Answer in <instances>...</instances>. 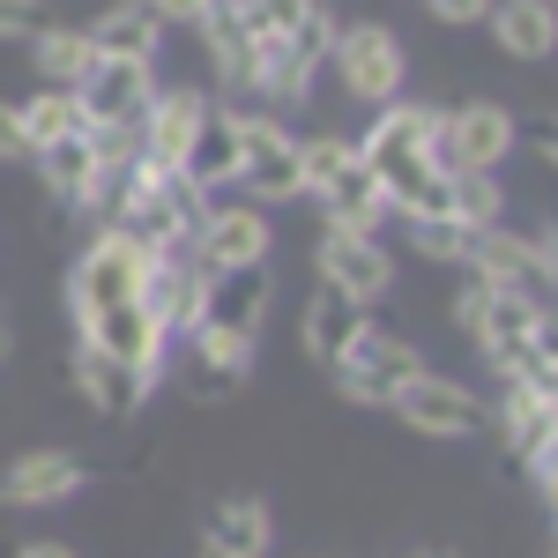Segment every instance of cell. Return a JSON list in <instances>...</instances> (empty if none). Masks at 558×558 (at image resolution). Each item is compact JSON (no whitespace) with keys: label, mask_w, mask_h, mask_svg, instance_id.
I'll list each match as a JSON object with an SVG mask.
<instances>
[{"label":"cell","mask_w":558,"mask_h":558,"mask_svg":"<svg viewBox=\"0 0 558 558\" xmlns=\"http://www.w3.org/2000/svg\"><path fill=\"white\" fill-rule=\"evenodd\" d=\"M373 320V305H357V299H343L336 283H320L313 299H305V313H299V343H305V357L328 373L336 357H343L350 343H357V328Z\"/></svg>","instance_id":"cell-21"},{"label":"cell","mask_w":558,"mask_h":558,"mask_svg":"<svg viewBox=\"0 0 558 558\" xmlns=\"http://www.w3.org/2000/svg\"><path fill=\"white\" fill-rule=\"evenodd\" d=\"M268 246H276V223H268L260 202H216L202 239H194L202 268H260Z\"/></svg>","instance_id":"cell-14"},{"label":"cell","mask_w":558,"mask_h":558,"mask_svg":"<svg viewBox=\"0 0 558 558\" xmlns=\"http://www.w3.org/2000/svg\"><path fill=\"white\" fill-rule=\"evenodd\" d=\"M68 320H75V343L120 357L134 373L165 380V350L172 336L157 328L149 313V254L120 239L112 223H89V246L68 268Z\"/></svg>","instance_id":"cell-1"},{"label":"cell","mask_w":558,"mask_h":558,"mask_svg":"<svg viewBox=\"0 0 558 558\" xmlns=\"http://www.w3.org/2000/svg\"><path fill=\"white\" fill-rule=\"evenodd\" d=\"M484 425L499 432L507 462L536 454V447H551V439H558V425H551V387H536V380H499V395L484 402Z\"/></svg>","instance_id":"cell-16"},{"label":"cell","mask_w":558,"mask_h":558,"mask_svg":"<svg viewBox=\"0 0 558 558\" xmlns=\"http://www.w3.org/2000/svg\"><path fill=\"white\" fill-rule=\"evenodd\" d=\"M417 558H447V551H417Z\"/></svg>","instance_id":"cell-41"},{"label":"cell","mask_w":558,"mask_h":558,"mask_svg":"<svg viewBox=\"0 0 558 558\" xmlns=\"http://www.w3.org/2000/svg\"><path fill=\"white\" fill-rule=\"evenodd\" d=\"M194 31H202V52H209L216 83H223V89H239V97H254L260 45H254V31H246V15H239V8H209V15H202Z\"/></svg>","instance_id":"cell-22"},{"label":"cell","mask_w":558,"mask_h":558,"mask_svg":"<svg viewBox=\"0 0 558 558\" xmlns=\"http://www.w3.org/2000/svg\"><path fill=\"white\" fill-rule=\"evenodd\" d=\"M186 357H194V387L202 395H231L254 373V343L246 336H223V328H186Z\"/></svg>","instance_id":"cell-27"},{"label":"cell","mask_w":558,"mask_h":558,"mask_svg":"<svg viewBox=\"0 0 558 558\" xmlns=\"http://www.w3.org/2000/svg\"><path fill=\"white\" fill-rule=\"evenodd\" d=\"M15 558H75V551H68V544H23Z\"/></svg>","instance_id":"cell-37"},{"label":"cell","mask_w":558,"mask_h":558,"mask_svg":"<svg viewBox=\"0 0 558 558\" xmlns=\"http://www.w3.org/2000/svg\"><path fill=\"white\" fill-rule=\"evenodd\" d=\"M8 350H15V328H8V313H0V357H8Z\"/></svg>","instance_id":"cell-38"},{"label":"cell","mask_w":558,"mask_h":558,"mask_svg":"<svg viewBox=\"0 0 558 558\" xmlns=\"http://www.w3.org/2000/svg\"><path fill=\"white\" fill-rule=\"evenodd\" d=\"M149 8H157V23H202L216 0H149Z\"/></svg>","instance_id":"cell-35"},{"label":"cell","mask_w":558,"mask_h":558,"mask_svg":"<svg viewBox=\"0 0 558 558\" xmlns=\"http://www.w3.org/2000/svg\"><path fill=\"white\" fill-rule=\"evenodd\" d=\"M432 15H439V23H484V8H492V0H425Z\"/></svg>","instance_id":"cell-36"},{"label":"cell","mask_w":558,"mask_h":558,"mask_svg":"<svg viewBox=\"0 0 558 558\" xmlns=\"http://www.w3.org/2000/svg\"><path fill=\"white\" fill-rule=\"evenodd\" d=\"M387 410H395L410 432H425V439H470V432H484V402H476L462 380L432 373V365L395 387V402H387Z\"/></svg>","instance_id":"cell-10"},{"label":"cell","mask_w":558,"mask_h":558,"mask_svg":"<svg viewBox=\"0 0 558 558\" xmlns=\"http://www.w3.org/2000/svg\"><path fill=\"white\" fill-rule=\"evenodd\" d=\"M68 380H75V395H83L97 417H134V410L157 395V380H149V373H134V365H120V357H105V350H89V343H75Z\"/></svg>","instance_id":"cell-18"},{"label":"cell","mask_w":558,"mask_h":558,"mask_svg":"<svg viewBox=\"0 0 558 558\" xmlns=\"http://www.w3.org/2000/svg\"><path fill=\"white\" fill-rule=\"evenodd\" d=\"M313 268H320V283H336V291L357 299V305H380L387 291H395V254L380 246V231L320 223V239H313Z\"/></svg>","instance_id":"cell-9"},{"label":"cell","mask_w":558,"mask_h":558,"mask_svg":"<svg viewBox=\"0 0 558 558\" xmlns=\"http://www.w3.org/2000/svg\"><path fill=\"white\" fill-rule=\"evenodd\" d=\"M89 60H97V52H89L83 23H45L38 38H31V68H38V83H52V89H75Z\"/></svg>","instance_id":"cell-29"},{"label":"cell","mask_w":558,"mask_h":558,"mask_svg":"<svg viewBox=\"0 0 558 558\" xmlns=\"http://www.w3.org/2000/svg\"><path fill=\"white\" fill-rule=\"evenodd\" d=\"M179 172L194 179V186H209V194L239 179V105H216L209 97V112H202V128L186 142V165Z\"/></svg>","instance_id":"cell-23"},{"label":"cell","mask_w":558,"mask_h":558,"mask_svg":"<svg viewBox=\"0 0 558 558\" xmlns=\"http://www.w3.org/2000/svg\"><path fill=\"white\" fill-rule=\"evenodd\" d=\"M0 165H31V134H23L15 105H0Z\"/></svg>","instance_id":"cell-34"},{"label":"cell","mask_w":558,"mask_h":558,"mask_svg":"<svg viewBox=\"0 0 558 558\" xmlns=\"http://www.w3.org/2000/svg\"><path fill=\"white\" fill-rule=\"evenodd\" d=\"M45 23H52L45 0H0V38H8V45H31Z\"/></svg>","instance_id":"cell-33"},{"label":"cell","mask_w":558,"mask_h":558,"mask_svg":"<svg viewBox=\"0 0 558 558\" xmlns=\"http://www.w3.org/2000/svg\"><path fill=\"white\" fill-rule=\"evenodd\" d=\"M83 484H89L83 454H68V447H38V454H15V462L0 470V507H15V514H31V507H60V499H75Z\"/></svg>","instance_id":"cell-13"},{"label":"cell","mask_w":558,"mask_h":558,"mask_svg":"<svg viewBox=\"0 0 558 558\" xmlns=\"http://www.w3.org/2000/svg\"><path fill=\"white\" fill-rule=\"evenodd\" d=\"M328 68H336V83L357 97V105H395L402 97V75H410V45L395 38L387 23H343L336 45H328Z\"/></svg>","instance_id":"cell-4"},{"label":"cell","mask_w":558,"mask_h":558,"mask_svg":"<svg viewBox=\"0 0 558 558\" xmlns=\"http://www.w3.org/2000/svg\"><path fill=\"white\" fill-rule=\"evenodd\" d=\"M83 31H89V52H105V60H157V45H165L157 8H105Z\"/></svg>","instance_id":"cell-28"},{"label":"cell","mask_w":558,"mask_h":558,"mask_svg":"<svg viewBox=\"0 0 558 558\" xmlns=\"http://www.w3.org/2000/svg\"><path fill=\"white\" fill-rule=\"evenodd\" d=\"M268 299H276L268 260H260V268H209V299H202V320H194V328H223V336H246V343H260Z\"/></svg>","instance_id":"cell-15"},{"label":"cell","mask_w":558,"mask_h":558,"mask_svg":"<svg viewBox=\"0 0 558 558\" xmlns=\"http://www.w3.org/2000/svg\"><path fill=\"white\" fill-rule=\"evenodd\" d=\"M462 276H484V283H499V291H514V299L544 305L551 313L558 299V268H551V246L544 239H521L507 223H476L470 239H462V260H454Z\"/></svg>","instance_id":"cell-3"},{"label":"cell","mask_w":558,"mask_h":558,"mask_svg":"<svg viewBox=\"0 0 558 558\" xmlns=\"http://www.w3.org/2000/svg\"><path fill=\"white\" fill-rule=\"evenodd\" d=\"M462 239H470V231L447 223V216H417V223H410V246L425 260H462Z\"/></svg>","instance_id":"cell-32"},{"label":"cell","mask_w":558,"mask_h":558,"mask_svg":"<svg viewBox=\"0 0 558 558\" xmlns=\"http://www.w3.org/2000/svg\"><path fill=\"white\" fill-rule=\"evenodd\" d=\"M202 112H209V89H165L157 83L149 112H142V165L179 172V165H186V142L202 128Z\"/></svg>","instance_id":"cell-19"},{"label":"cell","mask_w":558,"mask_h":558,"mask_svg":"<svg viewBox=\"0 0 558 558\" xmlns=\"http://www.w3.org/2000/svg\"><path fill=\"white\" fill-rule=\"evenodd\" d=\"M432 142H439V105H417V97L380 105V120L357 134V157H365V172L380 179L387 216H402V223L447 216V179L454 172H439ZM447 223H454V216H447Z\"/></svg>","instance_id":"cell-2"},{"label":"cell","mask_w":558,"mask_h":558,"mask_svg":"<svg viewBox=\"0 0 558 558\" xmlns=\"http://www.w3.org/2000/svg\"><path fill=\"white\" fill-rule=\"evenodd\" d=\"M484 23H492V38H499L507 60H551L558 52V8L551 0H492Z\"/></svg>","instance_id":"cell-24"},{"label":"cell","mask_w":558,"mask_h":558,"mask_svg":"<svg viewBox=\"0 0 558 558\" xmlns=\"http://www.w3.org/2000/svg\"><path fill=\"white\" fill-rule=\"evenodd\" d=\"M202 299H209V268H202L194 246L149 254V313H157L165 336H186V328L202 320Z\"/></svg>","instance_id":"cell-17"},{"label":"cell","mask_w":558,"mask_h":558,"mask_svg":"<svg viewBox=\"0 0 558 558\" xmlns=\"http://www.w3.org/2000/svg\"><path fill=\"white\" fill-rule=\"evenodd\" d=\"M112 8H149V0H112Z\"/></svg>","instance_id":"cell-39"},{"label":"cell","mask_w":558,"mask_h":558,"mask_svg":"<svg viewBox=\"0 0 558 558\" xmlns=\"http://www.w3.org/2000/svg\"><path fill=\"white\" fill-rule=\"evenodd\" d=\"M254 45H283V52H305L328 68V45H336V8L328 0H246L239 8Z\"/></svg>","instance_id":"cell-12"},{"label":"cell","mask_w":558,"mask_h":558,"mask_svg":"<svg viewBox=\"0 0 558 558\" xmlns=\"http://www.w3.org/2000/svg\"><path fill=\"white\" fill-rule=\"evenodd\" d=\"M23 134H31V157H38L45 142H60V134H75L83 128V105H75V89H52V83H38L23 105Z\"/></svg>","instance_id":"cell-30"},{"label":"cell","mask_w":558,"mask_h":558,"mask_svg":"<svg viewBox=\"0 0 558 558\" xmlns=\"http://www.w3.org/2000/svg\"><path fill=\"white\" fill-rule=\"evenodd\" d=\"M202 551L209 558H268L276 551V514L260 499H223L202 529Z\"/></svg>","instance_id":"cell-25"},{"label":"cell","mask_w":558,"mask_h":558,"mask_svg":"<svg viewBox=\"0 0 558 558\" xmlns=\"http://www.w3.org/2000/svg\"><path fill=\"white\" fill-rule=\"evenodd\" d=\"M231 186H246L260 209L268 202H305L299 194V134L283 128L276 112H260V105H239V179Z\"/></svg>","instance_id":"cell-5"},{"label":"cell","mask_w":558,"mask_h":558,"mask_svg":"<svg viewBox=\"0 0 558 558\" xmlns=\"http://www.w3.org/2000/svg\"><path fill=\"white\" fill-rule=\"evenodd\" d=\"M454 328H462V336L499 365L507 350H521L529 336H544V328H551V313H544V305H529V299H514V291H499V283H484V276H462Z\"/></svg>","instance_id":"cell-7"},{"label":"cell","mask_w":558,"mask_h":558,"mask_svg":"<svg viewBox=\"0 0 558 558\" xmlns=\"http://www.w3.org/2000/svg\"><path fill=\"white\" fill-rule=\"evenodd\" d=\"M157 97V68L149 60H89L83 83H75V105H83V128H142Z\"/></svg>","instance_id":"cell-11"},{"label":"cell","mask_w":558,"mask_h":558,"mask_svg":"<svg viewBox=\"0 0 558 558\" xmlns=\"http://www.w3.org/2000/svg\"><path fill=\"white\" fill-rule=\"evenodd\" d=\"M336 373V387H343L350 402H365V410H387L395 402V387L410 380V373H425V357H417V343L410 336H395V328H357V343L328 365Z\"/></svg>","instance_id":"cell-8"},{"label":"cell","mask_w":558,"mask_h":558,"mask_svg":"<svg viewBox=\"0 0 558 558\" xmlns=\"http://www.w3.org/2000/svg\"><path fill=\"white\" fill-rule=\"evenodd\" d=\"M447 216L462 223V231H476V223H507V186L492 172H454L447 179Z\"/></svg>","instance_id":"cell-31"},{"label":"cell","mask_w":558,"mask_h":558,"mask_svg":"<svg viewBox=\"0 0 558 558\" xmlns=\"http://www.w3.org/2000/svg\"><path fill=\"white\" fill-rule=\"evenodd\" d=\"M31 165H38L45 194H52L60 209H83V202H89V186H97V149H89V128L60 134V142H45Z\"/></svg>","instance_id":"cell-26"},{"label":"cell","mask_w":558,"mask_h":558,"mask_svg":"<svg viewBox=\"0 0 558 558\" xmlns=\"http://www.w3.org/2000/svg\"><path fill=\"white\" fill-rule=\"evenodd\" d=\"M305 202H320V216H328V223H350V231H380V223H387V194H380V179L365 172L357 142H350V157L320 179Z\"/></svg>","instance_id":"cell-20"},{"label":"cell","mask_w":558,"mask_h":558,"mask_svg":"<svg viewBox=\"0 0 558 558\" xmlns=\"http://www.w3.org/2000/svg\"><path fill=\"white\" fill-rule=\"evenodd\" d=\"M216 8H246V0H216Z\"/></svg>","instance_id":"cell-40"},{"label":"cell","mask_w":558,"mask_h":558,"mask_svg":"<svg viewBox=\"0 0 558 558\" xmlns=\"http://www.w3.org/2000/svg\"><path fill=\"white\" fill-rule=\"evenodd\" d=\"M202 558H209V551H202Z\"/></svg>","instance_id":"cell-42"},{"label":"cell","mask_w":558,"mask_h":558,"mask_svg":"<svg viewBox=\"0 0 558 558\" xmlns=\"http://www.w3.org/2000/svg\"><path fill=\"white\" fill-rule=\"evenodd\" d=\"M514 149H521V120L492 97H476L462 112H439V142H432L439 172H499Z\"/></svg>","instance_id":"cell-6"}]
</instances>
